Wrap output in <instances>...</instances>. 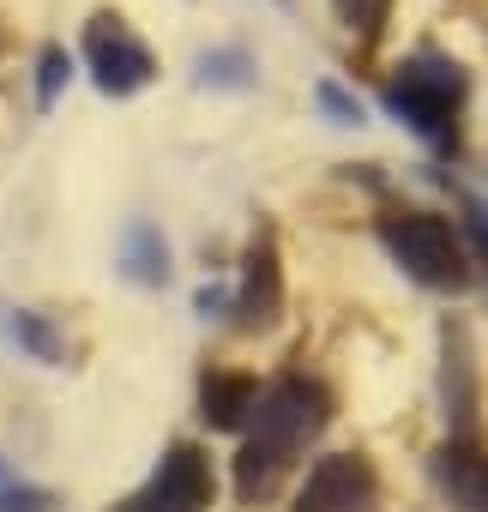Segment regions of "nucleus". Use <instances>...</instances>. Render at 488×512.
I'll use <instances>...</instances> for the list:
<instances>
[{
    "label": "nucleus",
    "mask_w": 488,
    "mask_h": 512,
    "mask_svg": "<svg viewBox=\"0 0 488 512\" xmlns=\"http://www.w3.org/2000/svg\"><path fill=\"white\" fill-rule=\"evenodd\" d=\"M199 85L248 91V85H254V61L241 55V49H211V55H199Z\"/></svg>",
    "instance_id": "12"
},
{
    "label": "nucleus",
    "mask_w": 488,
    "mask_h": 512,
    "mask_svg": "<svg viewBox=\"0 0 488 512\" xmlns=\"http://www.w3.org/2000/svg\"><path fill=\"white\" fill-rule=\"evenodd\" d=\"M470 223H476V235H482V247H488V199H470Z\"/></svg>",
    "instance_id": "18"
},
{
    "label": "nucleus",
    "mask_w": 488,
    "mask_h": 512,
    "mask_svg": "<svg viewBox=\"0 0 488 512\" xmlns=\"http://www.w3.org/2000/svg\"><path fill=\"white\" fill-rule=\"evenodd\" d=\"M13 338H19L37 362H61V356H67V350H61V338L49 332V320H43V314H31V308H19V314H13Z\"/></svg>",
    "instance_id": "13"
},
{
    "label": "nucleus",
    "mask_w": 488,
    "mask_h": 512,
    "mask_svg": "<svg viewBox=\"0 0 488 512\" xmlns=\"http://www.w3.org/2000/svg\"><path fill=\"white\" fill-rule=\"evenodd\" d=\"M314 103H320L326 115H338V127H362V103H356L350 91H338L332 79H320V85H314Z\"/></svg>",
    "instance_id": "16"
},
{
    "label": "nucleus",
    "mask_w": 488,
    "mask_h": 512,
    "mask_svg": "<svg viewBox=\"0 0 488 512\" xmlns=\"http://www.w3.org/2000/svg\"><path fill=\"white\" fill-rule=\"evenodd\" d=\"M440 398H446L452 440H470V428H476V368H470V338L452 320L440 332Z\"/></svg>",
    "instance_id": "8"
},
{
    "label": "nucleus",
    "mask_w": 488,
    "mask_h": 512,
    "mask_svg": "<svg viewBox=\"0 0 488 512\" xmlns=\"http://www.w3.org/2000/svg\"><path fill=\"white\" fill-rule=\"evenodd\" d=\"M464 91H470L464 67L422 49V55H410V61L398 67V79L386 85V109H392L410 133L446 145V139H452V121H458V109H464Z\"/></svg>",
    "instance_id": "1"
},
{
    "label": "nucleus",
    "mask_w": 488,
    "mask_h": 512,
    "mask_svg": "<svg viewBox=\"0 0 488 512\" xmlns=\"http://www.w3.org/2000/svg\"><path fill=\"white\" fill-rule=\"evenodd\" d=\"M248 422H254L248 446H260L266 458H278V464L290 470V458H296L308 440H320V428L332 422V392H326L320 380L290 374V380H278L272 392H260V404H254Z\"/></svg>",
    "instance_id": "2"
},
{
    "label": "nucleus",
    "mask_w": 488,
    "mask_h": 512,
    "mask_svg": "<svg viewBox=\"0 0 488 512\" xmlns=\"http://www.w3.org/2000/svg\"><path fill=\"white\" fill-rule=\"evenodd\" d=\"M380 247L404 266V278H416L422 290H464L470 284V266H464V247H458L452 223H440L428 211L380 217Z\"/></svg>",
    "instance_id": "3"
},
{
    "label": "nucleus",
    "mask_w": 488,
    "mask_h": 512,
    "mask_svg": "<svg viewBox=\"0 0 488 512\" xmlns=\"http://www.w3.org/2000/svg\"><path fill=\"white\" fill-rule=\"evenodd\" d=\"M211 458L193 446V440H175L157 470L145 476V488H133L121 500V512H205L211 506Z\"/></svg>",
    "instance_id": "4"
},
{
    "label": "nucleus",
    "mask_w": 488,
    "mask_h": 512,
    "mask_svg": "<svg viewBox=\"0 0 488 512\" xmlns=\"http://www.w3.org/2000/svg\"><path fill=\"white\" fill-rule=\"evenodd\" d=\"M254 404H260L254 374H205L199 380V416H205V428H248Z\"/></svg>",
    "instance_id": "10"
},
{
    "label": "nucleus",
    "mask_w": 488,
    "mask_h": 512,
    "mask_svg": "<svg viewBox=\"0 0 488 512\" xmlns=\"http://www.w3.org/2000/svg\"><path fill=\"white\" fill-rule=\"evenodd\" d=\"M67 79H73V55L61 43H49L43 61H37V109H55V97H61Z\"/></svg>",
    "instance_id": "14"
},
{
    "label": "nucleus",
    "mask_w": 488,
    "mask_h": 512,
    "mask_svg": "<svg viewBox=\"0 0 488 512\" xmlns=\"http://www.w3.org/2000/svg\"><path fill=\"white\" fill-rule=\"evenodd\" d=\"M332 7H338V19H344L350 31L380 37V25H386V7H392V0H332Z\"/></svg>",
    "instance_id": "15"
},
{
    "label": "nucleus",
    "mask_w": 488,
    "mask_h": 512,
    "mask_svg": "<svg viewBox=\"0 0 488 512\" xmlns=\"http://www.w3.org/2000/svg\"><path fill=\"white\" fill-rule=\"evenodd\" d=\"M121 272H127L133 284H145V290H163V284H169V241H163L157 223L133 217V223L121 229Z\"/></svg>",
    "instance_id": "11"
},
{
    "label": "nucleus",
    "mask_w": 488,
    "mask_h": 512,
    "mask_svg": "<svg viewBox=\"0 0 488 512\" xmlns=\"http://www.w3.org/2000/svg\"><path fill=\"white\" fill-rule=\"evenodd\" d=\"M55 494L49 488H31V482H7L0 488V512H49Z\"/></svg>",
    "instance_id": "17"
},
{
    "label": "nucleus",
    "mask_w": 488,
    "mask_h": 512,
    "mask_svg": "<svg viewBox=\"0 0 488 512\" xmlns=\"http://www.w3.org/2000/svg\"><path fill=\"white\" fill-rule=\"evenodd\" d=\"M434 482L458 512H488V452L476 440H446L434 452Z\"/></svg>",
    "instance_id": "9"
},
{
    "label": "nucleus",
    "mask_w": 488,
    "mask_h": 512,
    "mask_svg": "<svg viewBox=\"0 0 488 512\" xmlns=\"http://www.w3.org/2000/svg\"><path fill=\"white\" fill-rule=\"evenodd\" d=\"M296 512H380V476L362 452H332L308 470Z\"/></svg>",
    "instance_id": "6"
},
{
    "label": "nucleus",
    "mask_w": 488,
    "mask_h": 512,
    "mask_svg": "<svg viewBox=\"0 0 488 512\" xmlns=\"http://www.w3.org/2000/svg\"><path fill=\"white\" fill-rule=\"evenodd\" d=\"M85 61H91V79H97V91L103 97H133V91H145L151 79H157V61H151V49L121 25V19H91V31H85Z\"/></svg>",
    "instance_id": "5"
},
{
    "label": "nucleus",
    "mask_w": 488,
    "mask_h": 512,
    "mask_svg": "<svg viewBox=\"0 0 488 512\" xmlns=\"http://www.w3.org/2000/svg\"><path fill=\"white\" fill-rule=\"evenodd\" d=\"M284 314V272H278V241L260 229L248 241V260H241V290H235V326L241 332H266Z\"/></svg>",
    "instance_id": "7"
}]
</instances>
